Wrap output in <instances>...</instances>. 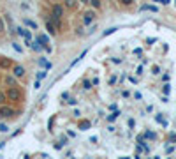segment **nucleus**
Wrapping results in <instances>:
<instances>
[{"label": "nucleus", "instance_id": "1", "mask_svg": "<svg viewBox=\"0 0 176 159\" xmlns=\"http://www.w3.org/2000/svg\"><path fill=\"white\" fill-rule=\"evenodd\" d=\"M5 95H7V101H11V103H21L23 101V90L19 89V85L7 87L5 89Z\"/></svg>", "mask_w": 176, "mask_h": 159}, {"label": "nucleus", "instance_id": "2", "mask_svg": "<svg viewBox=\"0 0 176 159\" xmlns=\"http://www.w3.org/2000/svg\"><path fill=\"white\" fill-rule=\"evenodd\" d=\"M95 18H97V11L95 9H88V11H85L83 13V25H92L95 21Z\"/></svg>", "mask_w": 176, "mask_h": 159}, {"label": "nucleus", "instance_id": "3", "mask_svg": "<svg viewBox=\"0 0 176 159\" xmlns=\"http://www.w3.org/2000/svg\"><path fill=\"white\" fill-rule=\"evenodd\" d=\"M18 111L14 108H11V106L7 104H0V119H11V117H14Z\"/></svg>", "mask_w": 176, "mask_h": 159}, {"label": "nucleus", "instance_id": "4", "mask_svg": "<svg viewBox=\"0 0 176 159\" xmlns=\"http://www.w3.org/2000/svg\"><path fill=\"white\" fill-rule=\"evenodd\" d=\"M51 14H55V16H58V18H64L65 16V5L64 4H53L51 5Z\"/></svg>", "mask_w": 176, "mask_h": 159}, {"label": "nucleus", "instance_id": "5", "mask_svg": "<svg viewBox=\"0 0 176 159\" xmlns=\"http://www.w3.org/2000/svg\"><path fill=\"white\" fill-rule=\"evenodd\" d=\"M11 72L14 74L18 80L25 78V74H27V71H25V67L21 66V64H13V71H11Z\"/></svg>", "mask_w": 176, "mask_h": 159}, {"label": "nucleus", "instance_id": "6", "mask_svg": "<svg viewBox=\"0 0 176 159\" xmlns=\"http://www.w3.org/2000/svg\"><path fill=\"white\" fill-rule=\"evenodd\" d=\"M46 30H48V34H49V36H53V37H55V36H58V30H56V27H55L53 23H51V19H48V21H46Z\"/></svg>", "mask_w": 176, "mask_h": 159}, {"label": "nucleus", "instance_id": "7", "mask_svg": "<svg viewBox=\"0 0 176 159\" xmlns=\"http://www.w3.org/2000/svg\"><path fill=\"white\" fill-rule=\"evenodd\" d=\"M49 19H51V23H53V25L56 27V30H58V32H60L62 28H64V23H62V18H58V16H55V14H51V18H49Z\"/></svg>", "mask_w": 176, "mask_h": 159}, {"label": "nucleus", "instance_id": "8", "mask_svg": "<svg viewBox=\"0 0 176 159\" xmlns=\"http://www.w3.org/2000/svg\"><path fill=\"white\" fill-rule=\"evenodd\" d=\"M4 81H5V85H7V87H13V85H18V78L14 76V74H7Z\"/></svg>", "mask_w": 176, "mask_h": 159}, {"label": "nucleus", "instance_id": "9", "mask_svg": "<svg viewBox=\"0 0 176 159\" xmlns=\"http://www.w3.org/2000/svg\"><path fill=\"white\" fill-rule=\"evenodd\" d=\"M37 62H39V66L43 67V69H48V71H49L51 67H53V66H51V62H48V60H46V57H39V60H37Z\"/></svg>", "mask_w": 176, "mask_h": 159}, {"label": "nucleus", "instance_id": "10", "mask_svg": "<svg viewBox=\"0 0 176 159\" xmlns=\"http://www.w3.org/2000/svg\"><path fill=\"white\" fill-rule=\"evenodd\" d=\"M11 66H13V60L11 58L0 57V67H2V69H7V67H11Z\"/></svg>", "mask_w": 176, "mask_h": 159}, {"label": "nucleus", "instance_id": "11", "mask_svg": "<svg viewBox=\"0 0 176 159\" xmlns=\"http://www.w3.org/2000/svg\"><path fill=\"white\" fill-rule=\"evenodd\" d=\"M23 25L25 27H30L32 30H37L39 28V25L35 23V21H32V19H28V18H23Z\"/></svg>", "mask_w": 176, "mask_h": 159}, {"label": "nucleus", "instance_id": "12", "mask_svg": "<svg viewBox=\"0 0 176 159\" xmlns=\"http://www.w3.org/2000/svg\"><path fill=\"white\" fill-rule=\"evenodd\" d=\"M37 39H39V42H41V44H43L44 48L49 44V36H46V34H39V36H37Z\"/></svg>", "mask_w": 176, "mask_h": 159}, {"label": "nucleus", "instance_id": "13", "mask_svg": "<svg viewBox=\"0 0 176 159\" xmlns=\"http://www.w3.org/2000/svg\"><path fill=\"white\" fill-rule=\"evenodd\" d=\"M90 127H92V122H90V120H81V122H79V129H81V131H88Z\"/></svg>", "mask_w": 176, "mask_h": 159}, {"label": "nucleus", "instance_id": "14", "mask_svg": "<svg viewBox=\"0 0 176 159\" xmlns=\"http://www.w3.org/2000/svg\"><path fill=\"white\" fill-rule=\"evenodd\" d=\"M64 5L65 9H74L78 5V0H64Z\"/></svg>", "mask_w": 176, "mask_h": 159}, {"label": "nucleus", "instance_id": "15", "mask_svg": "<svg viewBox=\"0 0 176 159\" xmlns=\"http://www.w3.org/2000/svg\"><path fill=\"white\" fill-rule=\"evenodd\" d=\"M88 4L92 5V9H95V11H99V9L102 7V0H90Z\"/></svg>", "mask_w": 176, "mask_h": 159}, {"label": "nucleus", "instance_id": "16", "mask_svg": "<svg viewBox=\"0 0 176 159\" xmlns=\"http://www.w3.org/2000/svg\"><path fill=\"white\" fill-rule=\"evenodd\" d=\"M155 120H157L159 124H162L164 127H167V120H164V117H162V113H157V115H155Z\"/></svg>", "mask_w": 176, "mask_h": 159}, {"label": "nucleus", "instance_id": "17", "mask_svg": "<svg viewBox=\"0 0 176 159\" xmlns=\"http://www.w3.org/2000/svg\"><path fill=\"white\" fill-rule=\"evenodd\" d=\"M92 87H94L92 80H83V90H92Z\"/></svg>", "mask_w": 176, "mask_h": 159}, {"label": "nucleus", "instance_id": "18", "mask_svg": "<svg viewBox=\"0 0 176 159\" xmlns=\"http://www.w3.org/2000/svg\"><path fill=\"white\" fill-rule=\"evenodd\" d=\"M86 53H88V50H85V51H83L81 55H79V57H78V58H76L74 62H72V66H70V67H74V66H76V64H78L79 60H83V58H85V57H86Z\"/></svg>", "mask_w": 176, "mask_h": 159}, {"label": "nucleus", "instance_id": "19", "mask_svg": "<svg viewBox=\"0 0 176 159\" xmlns=\"http://www.w3.org/2000/svg\"><path fill=\"white\" fill-rule=\"evenodd\" d=\"M118 115H120V111H118V110H115L111 115H108V122H113L115 119H118Z\"/></svg>", "mask_w": 176, "mask_h": 159}, {"label": "nucleus", "instance_id": "20", "mask_svg": "<svg viewBox=\"0 0 176 159\" xmlns=\"http://www.w3.org/2000/svg\"><path fill=\"white\" fill-rule=\"evenodd\" d=\"M118 2H120L122 7H130V5L134 4V0H118Z\"/></svg>", "mask_w": 176, "mask_h": 159}, {"label": "nucleus", "instance_id": "21", "mask_svg": "<svg viewBox=\"0 0 176 159\" xmlns=\"http://www.w3.org/2000/svg\"><path fill=\"white\" fill-rule=\"evenodd\" d=\"M46 76H48V69H43V71L37 72V80H44Z\"/></svg>", "mask_w": 176, "mask_h": 159}, {"label": "nucleus", "instance_id": "22", "mask_svg": "<svg viewBox=\"0 0 176 159\" xmlns=\"http://www.w3.org/2000/svg\"><path fill=\"white\" fill-rule=\"evenodd\" d=\"M141 11H151V13H157V7H155V5H141Z\"/></svg>", "mask_w": 176, "mask_h": 159}, {"label": "nucleus", "instance_id": "23", "mask_svg": "<svg viewBox=\"0 0 176 159\" xmlns=\"http://www.w3.org/2000/svg\"><path fill=\"white\" fill-rule=\"evenodd\" d=\"M116 30H118V27H111V28H108L104 34H102V37H106V36H109V34H115Z\"/></svg>", "mask_w": 176, "mask_h": 159}, {"label": "nucleus", "instance_id": "24", "mask_svg": "<svg viewBox=\"0 0 176 159\" xmlns=\"http://www.w3.org/2000/svg\"><path fill=\"white\" fill-rule=\"evenodd\" d=\"M162 92H164L165 95H169V92H171V85H169V83H165L164 87H162Z\"/></svg>", "mask_w": 176, "mask_h": 159}, {"label": "nucleus", "instance_id": "25", "mask_svg": "<svg viewBox=\"0 0 176 159\" xmlns=\"http://www.w3.org/2000/svg\"><path fill=\"white\" fill-rule=\"evenodd\" d=\"M23 39H28V41H32L34 37H32V32H30V30H27L25 28V34H23Z\"/></svg>", "mask_w": 176, "mask_h": 159}, {"label": "nucleus", "instance_id": "26", "mask_svg": "<svg viewBox=\"0 0 176 159\" xmlns=\"http://www.w3.org/2000/svg\"><path fill=\"white\" fill-rule=\"evenodd\" d=\"M5 32V23H4V18H0V36Z\"/></svg>", "mask_w": 176, "mask_h": 159}, {"label": "nucleus", "instance_id": "27", "mask_svg": "<svg viewBox=\"0 0 176 159\" xmlns=\"http://www.w3.org/2000/svg\"><path fill=\"white\" fill-rule=\"evenodd\" d=\"M144 138H150V140H155L157 136H155V133H151V131H146V133H144Z\"/></svg>", "mask_w": 176, "mask_h": 159}, {"label": "nucleus", "instance_id": "28", "mask_svg": "<svg viewBox=\"0 0 176 159\" xmlns=\"http://www.w3.org/2000/svg\"><path fill=\"white\" fill-rule=\"evenodd\" d=\"M5 101H7L5 92H0V104H5Z\"/></svg>", "mask_w": 176, "mask_h": 159}, {"label": "nucleus", "instance_id": "29", "mask_svg": "<svg viewBox=\"0 0 176 159\" xmlns=\"http://www.w3.org/2000/svg\"><path fill=\"white\" fill-rule=\"evenodd\" d=\"M67 104H69V106H76V104H78V99L69 97V99H67Z\"/></svg>", "mask_w": 176, "mask_h": 159}, {"label": "nucleus", "instance_id": "30", "mask_svg": "<svg viewBox=\"0 0 176 159\" xmlns=\"http://www.w3.org/2000/svg\"><path fill=\"white\" fill-rule=\"evenodd\" d=\"M0 133H9V125L7 124H0Z\"/></svg>", "mask_w": 176, "mask_h": 159}, {"label": "nucleus", "instance_id": "31", "mask_svg": "<svg viewBox=\"0 0 176 159\" xmlns=\"http://www.w3.org/2000/svg\"><path fill=\"white\" fill-rule=\"evenodd\" d=\"M13 48H14V50H16L18 53H23V48H21V46H19V44H18V42H13Z\"/></svg>", "mask_w": 176, "mask_h": 159}, {"label": "nucleus", "instance_id": "32", "mask_svg": "<svg viewBox=\"0 0 176 159\" xmlns=\"http://www.w3.org/2000/svg\"><path fill=\"white\" fill-rule=\"evenodd\" d=\"M69 97H70L69 92H62V94H60V99H62V101H65V99H69Z\"/></svg>", "mask_w": 176, "mask_h": 159}, {"label": "nucleus", "instance_id": "33", "mask_svg": "<svg viewBox=\"0 0 176 159\" xmlns=\"http://www.w3.org/2000/svg\"><path fill=\"white\" fill-rule=\"evenodd\" d=\"M116 80H118V78H116V74H113V76L109 78V85H116Z\"/></svg>", "mask_w": 176, "mask_h": 159}, {"label": "nucleus", "instance_id": "34", "mask_svg": "<svg viewBox=\"0 0 176 159\" xmlns=\"http://www.w3.org/2000/svg\"><path fill=\"white\" fill-rule=\"evenodd\" d=\"M95 30H97V25H92V27H90V30H88V34H86V36H92V34H94V32H95Z\"/></svg>", "mask_w": 176, "mask_h": 159}, {"label": "nucleus", "instance_id": "35", "mask_svg": "<svg viewBox=\"0 0 176 159\" xmlns=\"http://www.w3.org/2000/svg\"><path fill=\"white\" fill-rule=\"evenodd\" d=\"M151 72H153V74H159V72H160V67H159V66H153V67H151Z\"/></svg>", "mask_w": 176, "mask_h": 159}, {"label": "nucleus", "instance_id": "36", "mask_svg": "<svg viewBox=\"0 0 176 159\" xmlns=\"http://www.w3.org/2000/svg\"><path fill=\"white\" fill-rule=\"evenodd\" d=\"M134 99H136V101H141V99H143V95H141L139 92H134Z\"/></svg>", "mask_w": 176, "mask_h": 159}, {"label": "nucleus", "instance_id": "37", "mask_svg": "<svg viewBox=\"0 0 176 159\" xmlns=\"http://www.w3.org/2000/svg\"><path fill=\"white\" fill-rule=\"evenodd\" d=\"M129 127H130V129H134V125H136V122H134V119H129Z\"/></svg>", "mask_w": 176, "mask_h": 159}, {"label": "nucleus", "instance_id": "38", "mask_svg": "<svg viewBox=\"0 0 176 159\" xmlns=\"http://www.w3.org/2000/svg\"><path fill=\"white\" fill-rule=\"evenodd\" d=\"M60 143H62V145H67V143H69V140H67L65 136H62V138H60Z\"/></svg>", "mask_w": 176, "mask_h": 159}, {"label": "nucleus", "instance_id": "39", "mask_svg": "<svg viewBox=\"0 0 176 159\" xmlns=\"http://www.w3.org/2000/svg\"><path fill=\"white\" fill-rule=\"evenodd\" d=\"M153 2H160V4H164V5H167L171 0H153Z\"/></svg>", "mask_w": 176, "mask_h": 159}, {"label": "nucleus", "instance_id": "40", "mask_svg": "<svg viewBox=\"0 0 176 159\" xmlns=\"http://www.w3.org/2000/svg\"><path fill=\"white\" fill-rule=\"evenodd\" d=\"M76 34H78V36H83V27H78V28H76Z\"/></svg>", "mask_w": 176, "mask_h": 159}, {"label": "nucleus", "instance_id": "41", "mask_svg": "<svg viewBox=\"0 0 176 159\" xmlns=\"http://www.w3.org/2000/svg\"><path fill=\"white\" fill-rule=\"evenodd\" d=\"M111 62H113V64H122V60H120V58H116V57H113V58H111Z\"/></svg>", "mask_w": 176, "mask_h": 159}, {"label": "nucleus", "instance_id": "42", "mask_svg": "<svg viewBox=\"0 0 176 159\" xmlns=\"http://www.w3.org/2000/svg\"><path fill=\"white\" fill-rule=\"evenodd\" d=\"M141 53H143L141 48H136V50H134V55H141Z\"/></svg>", "mask_w": 176, "mask_h": 159}, {"label": "nucleus", "instance_id": "43", "mask_svg": "<svg viewBox=\"0 0 176 159\" xmlns=\"http://www.w3.org/2000/svg\"><path fill=\"white\" fill-rule=\"evenodd\" d=\"M99 81H100L99 78H94V80H92V83H94V87H97V85H99Z\"/></svg>", "mask_w": 176, "mask_h": 159}, {"label": "nucleus", "instance_id": "44", "mask_svg": "<svg viewBox=\"0 0 176 159\" xmlns=\"http://www.w3.org/2000/svg\"><path fill=\"white\" fill-rule=\"evenodd\" d=\"M169 140H171V142H173V143H174V142H176V133H173V134H171V136H169Z\"/></svg>", "mask_w": 176, "mask_h": 159}, {"label": "nucleus", "instance_id": "45", "mask_svg": "<svg viewBox=\"0 0 176 159\" xmlns=\"http://www.w3.org/2000/svg\"><path fill=\"white\" fill-rule=\"evenodd\" d=\"M72 115H74V117H81V111H79V110H74V111H72Z\"/></svg>", "mask_w": 176, "mask_h": 159}, {"label": "nucleus", "instance_id": "46", "mask_svg": "<svg viewBox=\"0 0 176 159\" xmlns=\"http://www.w3.org/2000/svg\"><path fill=\"white\" fill-rule=\"evenodd\" d=\"M122 95H123V97H129L130 92H129V90H123V92H122Z\"/></svg>", "mask_w": 176, "mask_h": 159}, {"label": "nucleus", "instance_id": "47", "mask_svg": "<svg viewBox=\"0 0 176 159\" xmlns=\"http://www.w3.org/2000/svg\"><path fill=\"white\" fill-rule=\"evenodd\" d=\"M34 87H35V89H37V90H39V89H41V80H37V81H35V85H34Z\"/></svg>", "mask_w": 176, "mask_h": 159}, {"label": "nucleus", "instance_id": "48", "mask_svg": "<svg viewBox=\"0 0 176 159\" xmlns=\"http://www.w3.org/2000/svg\"><path fill=\"white\" fill-rule=\"evenodd\" d=\"M67 134H69L70 138H76V133H74V131H67Z\"/></svg>", "mask_w": 176, "mask_h": 159}, {"label": "nucleus", "instance_id": "49", "mask_svg": "<svg viewBox=\"0 0 176 159\" xmlns=\"http://www.w3.org/2000/svg\"><path fill=\"white\" fill-rule=\"evenodd\" d=\"M174 150V147H167V148H165V152H167V154H171Z\"/></svg>", "mask_w": 176, "mask_h": 159}, {"label": "nucleus", "instance_id": "50", "mask_svg": "<svg viewBox=\"0 0 176 159\" xmlns=\"http://www.w3.org/2000/svg\"><path fill=\"white\" fill-rule=\"evenodd\" d=\"M78 2H79V4H83V5H86V4L90 2V0H78Z\"/></svg>", "mask_w": 176, "mask_h": 159}, {"label": "nucleus", "instance_id": "51", "mask_svg": "<svg viewBox=\"0 0 176 159\" xmlns=\"http://www.w3.org/2000/svg\"><path fill=\"white\" fill-rule=\"evenodd\" d=\"M136 72H137V74H143V66H139V67H137V71H136Z\"/></svg>", "mask_w": 176, "mask_h": 159}, {"label": "nucleus", "instance_id": "52", "mask_svg": "<svg viewBox=\"0 0 176 159\" xmlns=\"http://www.w3.org/2000/svg\"><path fill=\"white\" fill-rule=\"evenodd\" d=\"M2 148H4V143H0V150H2Z\"/></svg>", "mask_w": 176, "mask_h": 159}]
</instances>
